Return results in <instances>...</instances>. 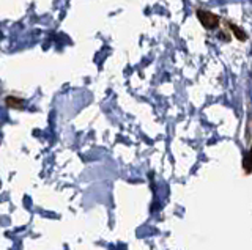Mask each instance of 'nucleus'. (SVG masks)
<instances>
[{
  "mask_svg": "<svg viewBox=\"0 0 252 250\" xmlns=\"http://www.w3.org/2000/svg\"><path fill=\"white\" fill-rule=\"evenodd\" d=\"M241 167H243V171H244L246 175H251V173H252V145L249 146V149L246 151V154L243 156Z\"/></svg>",
  "mask_w": 252,
  "mask_h": 250,
  "instance_id": "4",
  "label": "nucleus"
},
{
  "mask_svg": "<svg viewBox=\"0 0 252 250\" xmlns=\"http://www.w3.org/2000/svg\"><path fill=\"white\" fill-rule=\"evenodd\" d=\"M3 103H5L6 107H8V109H13V110H22L25 101H24L22 98H19V96H13V95H10V96H5Z\"/></svg>",
  "mask_w": 252,
  "mask_h": 250,
  "instance_id": "3",
  "label": "nucleus"
},
{
  "mask_svg": "<svg viewBox=\"0 0 252 250\" xmlns=\"http://www.w3.org/2000/svg\"><path fill=\"white\" fill-rule=\"evenodd\" d=\"M222 24L226 25L230 32H232L233 35H235V38L238 40V41H241V42H244V41H248V33L243 30L241 27H238L235 22H232V21H229V19H222Z\"/></svg>",
  "mask_w": 252,
  "mask_h": 250,
  "instance_id": "2",
  "label": "nucleus"
},
{
  "mask_svg": "<svg viewBox=\"0 0 252 250\" xmlns=\"http://www.w3.org/2000/svg\"><path fill=\"white\" fill-rule=\"evenodd\" d=\"M195 16H197L199 22L204 25L208 32H213V30H218L221 28V22L222 19L218 16V14H214L208 10H204V8H197L195 10Z\"/></svg>",
  "mask_w": 252,
  "mask_h": 250,
  "instance_id": "1",
  "label": "nucleus"
}]
</instances>
